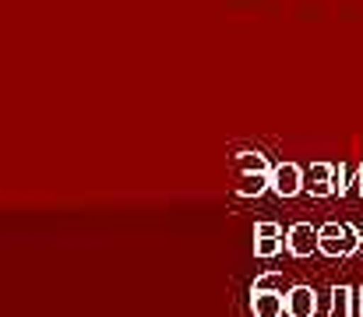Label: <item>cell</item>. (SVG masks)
Masks as SVG:
<instances>
[{
	"mask_svg": "<svg viewBox=\"0 0 363 317\" xmlns=\"http://www.w3.org/2000/svg\"><path fill=\"white\" fill-rule=\"evenodd\" d=\"M318 293L311 286H293L286 289V317H314L318 314Z\"/></svg>",
	"mask_w": 363,
	"mask_h": 317,
	"instance_id": "5",
	"label": "cell"
},
{
	"mask_svg": "<svg viewBox=\"0 0 363 317\" xmlns=\"http://www.w3.org/2000/svg\"><path fill=\"white\" fill-rule=\"evenodd\" d=\"M282 247H286V236H254V257H261V261L282 254Z\"/></svg>",
	"mask_w": 363,
	"mask_h": 317,
	"instance_id": "10",
	"label": "cell"
},
{
	"mask_svg": "<svg viewBox=\"0 0 363 317\" xmlns=\"http://www.w3.org/2000/svg\"><path fill=\"white\" fill-rule=\"evenodd\" d=\"M357 317H363V289H357Z\"/></svg>",
	"mask_w": 363,
	"mask_h": 317,
	"instance_id": "14",
	"label": "cell"
},
{
	"mask_svg": "<svg viewBox=\"0 0 363 317\" xmlns=\"http://www.w3.org/2000/svg\"><path fill=\"white\" fill-rule=\"evenodd\" d=\"M250 314L282 317L286 314V293H279V289H250Z\"/></svg>",
	"mask_w": 363,
	"mask_h": 317,
	"instance_id": "4",
	"label": "cell"
},
{
	"mask_svg": "<svg viewBox=\"0 0 363 317\" xmlns=\"http://www.w3.org/2000/svg\"><path fill=\"white\" fill-rule=\"evenodd\" d=\"M300 191H307V177L296 162H279L272 169V194L275 198H296Z\"/></svg>",
	"mask_w": 363,
	"mask_h": 317,
	"instance_id": "2",
	"label": "cell"
},
{
	"mask_svg": "<svg viewBox=\"0 0 363 317\" xmlns=\"http://www.w3.org/2000/svg\"><path fill=\"white\" fill-rule=\"evenodd\" d=\"M357 229L346 222H325L318 226V254L325 257H350L357 250Z\"/></svg>",
	"mask_w": 363,
	"mask_h": 317,
	"instance_id": "1",
	"label": "cell"
},
{
	"mask_svg": "<svg viewBox=\"0 0 363 317\" xmlns=\"http://www.w3.org/2000/svg\"><path fill=\"white\" fill-rule=\"evenodd\" d=\"M250 289H279V293H282V272H264V275H257Z\"/></svg>",
	"mask_w": 363,
	"mask_h": 317,
	"instance_id": "12",
	"label": "cell"
},
{
	"mask_svg": "<svg viewBox=\"0 0 363 317\" xmlns=\"http://www.w3.org/2000/svg\"><path fill=\"white\" fill-rule=\"evenodd\" d=\"M264 191H272V177H264V173H243L240 184H237V194L240 198H257Z\"/></svg>",
	"mask_w": 363,
	"mask_h": 317,
	"instance_id": "9",
	"label": "cell"
},
{
	"mask_svg": "<svg viewBox=\"0 0 363 317\" xmlns=\"http://www.w3.org/2000/svg\"><path fill=\"white\" fill-rule=\"evenodd\" d=\"M286 250H289L293 257H311V254L318 250V226H311V222H293V226L286 229Z\"/></svg>",
	"mask_w": 363,
	"mask_h": 317,
	"instance_id": "3",
	"label": "cell"
},
{
	"mask_svg": "<svg viewBox=\"0 0 363 317\" xmlns=\"http://www.w3.org/2000/svg\"><path fill=\"white\" fill-rule=\"evenodd\" d=\"M307 191H311V198H332L335 194V166L332 162H314L307 169Z\"/></svg>",
	"mask_w": 363,
	"mask_h": 317,
	"instance_id": "6",
	"label": "cell"
},
{
	"mask_svg": "<svg viewBox=\"0 0 363 317\" xmlns=\"http://www.w3.org/2000/svg\"><path fill=\"white\" fill-rule=\"evenodd\" d=\"M254 236H286L279 222H257L254 226Z\"/></svg>",
	"mask_w": 363,
	"mask_h": 317,
	"instance_id": "13",
	"label": "cell"
},
{
	"mask_svg": "<svg viewBox=\"0 0 363 317\" xmlns=\"http://www.w3.org/2000/svg\"><path fill=\"white\" fill-rule=\"evenodd\" d=\"M233 166L243 173H264V177H272V162H268V155H261V152H240V155H233Z\"/></svg>",
	"mask_w": 363,
	"mask_h": 317,
	"instance_id": "8",
	"label": "cell"
},
{
	"mask_svg": "<svg viewBox=\"0 0 363 317\" xmlns=\"http://www.w3.org/2000/svg\"><path fill=\"white\" fill-rule=\"evenodd\" d=\"M332 317H357V289L353 286L332 289Z\"/></svg>",
	"mask_w": 363,
	"mask_h": 317,
	"instance_id": "7",
	"label": "cell"
},
{
	"mask_svg": "<svg viewBox=\"0 0 363 317\" xmlns=\"http://www.w3.org/2000/svg\"><path fill=\"white\" fill-rule=\"evenodd\" d=\"M357 169H360V166L339 162V169H335V194H339V198L350 194V187H353V173H357Z\"/></svg>",
	"mask_w": 363,
	"mask_h": 317,
	"instance_id": "11",
	"label": "cell"
}]
</instances>
